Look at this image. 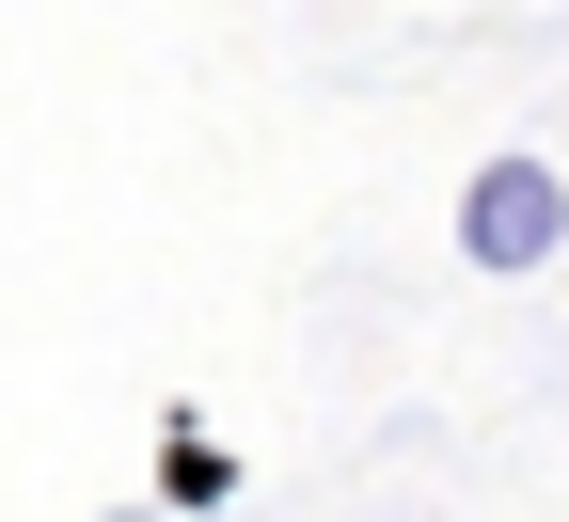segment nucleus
<instances>
[{
  "mask_svg": "<svg viewBox=\"0 0 569 522\" xmlns=\"http://www.w3.org/2000/svg\"><path fill=\"white\" fill-rule=\"evenodd\" d=\"M459 254H475L490 285L553 269V254H569V175L522 159V142H507V159H475V175H459Z\"/></svg>",
  "mask_w": 569,
  "mask_h": 522,
  "instance_id": "1",
  "label": "nucleus"
},
{
  "mask_svg": "<svg viewBox=\"0 0 569 522\" xmlns=\"http://www.w3.org/2000/svg\"><path fill=\"white\" fill-rule=\"evenodd\" d=\"M159 506H238V460H222V443H206V427H174V460H159Z\"/></svg>",
  "mask_w": 569,
  "mask_h": 522,
  "instance_id": "2",
  "label": "nucleus"
}]
</instances>
